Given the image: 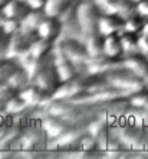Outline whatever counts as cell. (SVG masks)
I'll return each mask as SVG.
<instances>
[{
  "mask_svg": "<svg viewBox=\"0 0 148 159\" xmlns=\"http://www.w3.org/2000/svg\"><path fill=\"white\" fill-rule=\"evenodd\" d=\"M131 101L129 96H119L115 98L107 101H101L95 104V114L96 117H101L107 121L108 125L121 126L122 121L128 117V114L131 113Z\"/></svg>",
  "mask_w": 148,
  "mask_h": 159,
  "instance_id": "1",
  "label": "cell"
},
{
  "mask_svg": "<svg viewBox=\"0 0 148 159\" xmlns=\"http://www.w3.org/2000/svg\"><path fill=\"white\" fill-rule=\"evenodd\" d=\"M105 77H107L108 83L111 84L112 87L119 88L127 96L145 88V78L137 75L135 72H132L127 67L116 68L114 71L105 74Z\"/></svg>",
  "mask_w": 148,
  "mask_h": 159,
  "instance_id": "2",
  "label": "cell"
},
{
  "mask_svg": "<svg viewBox=\"0 0 148 159\" xmlns=\"http://www.w3.org/2000/svg\"><path fill=\"white\" fill-rule=\"evenodd\" d=\"M102 16V10L95 0L91 2H79L78 6V20L81 25L82 35L87 36L89 34L98 32V23Z\"/></svg>",
  "mask_w": 148,
  "mask_h": 159,
  "instance_id": "3",
  "label": "cell"
},
{
  "mask_svg": "<svg viewBox=\"0 0 148 159\" xmlns=\"http://www.w3.org/2000/svg\"><path fill=\"white\" fill-rule=\"evenodd\" d=\"M121 138L129 149L134 151H148V129L138 125H121L118 130Z\"/></svg>",
  "mask_w": 148,
  "mask_h": 159,
  "instance_id": "4",
  "label": "cell"
},
{
  "mask_svg": "<svg viewBox=\"0 0 148 159\" xmlns=\"http://www.w3.org/2000/svg\"><path fill=\"white\" fill-rule=\"evenodd\" d=\"M55 49H58L61 52H63L65 55H68L76 64L88 62L91 58L89 52H88L87 46H85V42L79 41L78 38H74V36H68V38H63L62 41L56 42L55 43Z\"/></svg>",
  "mask_w": 148,
  "mask_h": 159,
  "instance_id": "5",
  "label": "cell"
},
{
  "mask_svg": "<svg viewBox=\"0 0 148 159\" xmlns=\"http://www.w3.org/2000/svg\"><path fill=\"white\" fill-rule=\"evenodd\" d=\"M32 83L37 84L39 87H42L45 91L49 93L50 97H52L53 91L59 87V84L62 83L61 77H59L58 71H56V67H55V64H53V59L46 64L45 67L37 72L36 77L32 80Z\"/></svg>",
  "mask_w": 148,
  "mask_h": 159,
  "instance_id": "6",
  "label": "cell"
},
{
  "mask_svg": "<svg viewBox=\"0 0 148 159\" xmlns=\"http://www.w3.org/2000/svg\"><path fill=\"white\" fill-rule=\"evenodd\" d=\"M53 64L62 81H68V80H72L76 75H79L76 62L58 49L53 51Z\"/></svg>",
  "mask_w": 148,
  "mask_h": 159,
  "instance_id": "7",
  "label": "cell"
},
{
  "mask_svg": "<svg viewBox=\"0 0 148 159\" xmlns=\"http://www.w3.org/2000/svg\"><path fill=\"white\" fill-rule=\"evenodd\" d=\"M19 94H20V97L26 101V104L29 106V107L48 104V101L52 98L49 93L45 91L43 88L39 87V85L35 83L27 84L26 87H23L20 91H19Z\"/></svg>",
  "mask_w": 148,
  "mask_h": 159,
  "instance_id": "8",
  "label": "cell"
},
{
  "mask_svg": "<svg viewBox=\"0 0 148 159\" xmlns=\"http://www.w3.org/2000/svg\"><path fill=\"white\" fill-rule=\"evenodd\" d=\"M62 34H63V26L61 19L56 16H46L37 28V36L52 42H58Z\"/></svg>",
  "mask_w": 148,
  "mask_h": 159,
  "instance_id": "9",
  "label": "cell"
},
{
  "mask_svg": "<svg viewBox=\"0 0 148 159\" xmlns=\"http://www.w3.org/2000/svg\"><path fill=\"white\" fill-rule=\"evenodd\" d=\"M69 125L70 123H68L63 117L53 116V114H48V116L40 121L42 129L45 132L46 138H49V139H59L62 134L68 130Z\"/></svg>",
  "mask_w": 148,
  "mask_h": 159,
  "instance_id": "10",
  "label": "cell"
},
{
  "mask_svg": "<svg viewBox=\"0 0 148 159\" xmlns=\"http://www.w3.org/2000/svg\"><path fill=\"white\" fill-rule=\"evenodd\" d=\"M124 67L142 78H148V58L142 52H127V55H124Z\"/></svg>",
  "mask_w": 148,
  "mask_h": 159,
  "instance_id": "11",
  "label": "cell"
},
{
  "mask_svg": "<svg viewBox=\"0 0 148 159\" xmlns=\"http://www.w3.org/2000/svg\"><path fill=\"white\" fill-rule=\"evenodd\" d=\"M124 22H125V19L116 13H102L98 23V30L104 36L112 34H121L124 30Z\"/></svg>",
  "mask_w": 148,
  "mask_h": 159,
  "instance_id": "12",
  "label": "cell"
},
{
  "mask_svg": "<svg viewBox=\"0 0 148 159\" xmlns=\"http://www.w3.org/2000/svg\"><path fill=\"white\" fill-rule=\"evenodd\" d=\"M29 10H30V7L27 6V3H26L25 0H7L3 4V7L0 9L3 17L16 19V20H20V22L26 17Z\"/></svg>",
  "mask_w": 148,
  "mask_h": 159,
  "instance_id": "13",
  "label": "cell"
},
{
  "mask_svg": "<svg viewBox=\"0 0 148 159\" xmlns=\"http://www.w3.org/2000/svg\"><path fill=\"white\" fill-rule=\"evenodd\" d=\"M102 54L107 57H111V58H121L125 55V49H124L122 41H121V34L107 35L104 38Z\"/></svg>",
  "mask_w": 148,
  "mask_h": 159,
  "instance_id": "14",
  "label": "cell"
},
{
  "mask_svg": "<svg viewBox=\"0 0 148 159\" xmlns=\"http://www.w3.org/2000/svg\"><path fill=\"white\" fill-rule=\"evenodd\" d=\"M55 43H56V42L48 41V39H43V38H40V36H37V38L30 43L27 54L35 59L46 58L48 55H50L55 51Z\"/></svg>",
  "mask_w": 148,
  "mask_h": 159,
  "instance_id": "15",
  "label": "cell"
},
{
  "mask_svg": "<svg viewBox=\"0 0 148 159\" xmlns=\"http://www.w3.org/2000/svg\"><path fill=\"white\" fill-rule=\"evenodd\" d=\"M104 6L108 9V12L116 13L124 19L135 13V0H105Z\"/></svg>",
  "mask_w": 148,
  "mask_h": 159,
  "instance_id": "16",
  "label": "cell"
},
{
  "mask_svg": "<svg viewBox=\"0 0 148 159\" xmlns=\"http://www.w3.org/2000/svg\"><path fill=\"white\" fill-rule=\"evenodd\" d=\"M104 38H105V36H104L99 30L98 32H94V34L87 35V36H83V42H85V46H87L91 58H92V57H98V55L102 54Z\"/></svg>",
  "mask_w": 148,
  "mask_h": 159,
  "instance_id": "17",
  "label": "cell"
},
{
  "mask_svg": "<svg viewBox=\"0 0 148 159\" xmlns=\"http://www.w3.org/2000/svg\"><path fill=\"white\" fill-rule=\"evenodd\" d=\"M29 81H30V77H29V74H27V71L25 70L23 65H19V67L9 75V78L6 80V83H7L12 88L17 90V91H20L23 87H26Z\"/></svg>",
  "mask_w": 148,
  "mask_h": 159,
  "instance_id": "18",
  "label": "cell"
},
{
  "mask_svg": "<svg viewBox=\"0 0 148 159\" xmlns=\"http://www.w3.org/2000/svg\"><path fill=\"white\" fill-rule=\"evenodd\" d=\"M46 16L48 15H46L43 9H30L29 13L26 15V17L22 20V28L29 30H37L39 25Z\"/></svg>",
  "mask_w": 148,
  "mask_h": 159,
  "instance_id": "19",
  "label": "cell"
},
{
  "mask_svg": "<svg viewBox=\"0 0 148 159\" xmlns=\"http://www.w3.org/2000/svg\"><path fill=\"white\" fill-rule=\"evenodd\" d=\"M72 3H74V0H48L43 10L46 12L48 16L59 17Z\"/></svg>",
  "mask_w": 148,
  "mask_h": 159,
  "instance_id": "20",
  "label": "cell"
},
{
  "mask_svg": "<svg viewBox=\"0 0 148 159\" xmlns=\"http://www.w3.org/2000/svg\"><path fill=\"white\" fill-rule=\"evenodd\" d=\"M27 107H29V106L26 104V101L22 98L19 93L4 103V110H6L9 114H20V113H23L25 109H27Z\"/></svg>",
  "mask_w": 148,
  "mask_h": 159,
  "instance_id": "21",
  "label": "cell"
},
{
  "mask_svg": "<svg viewBox=\"0 0 148 159\" xmlns=\"http://www.w3.org/2000/svg\"><path fill=\"white\" fill-rule=\"evenodd\" d=\"M145 19L138 13H132L131 16L125 17V22H124V30L127 32H134V34H141L142 30V26H144Z\"/></svg>",
  "mask_w": 148,
  "mask_h": 159,
  "instance_id": "22",
  "label": "cell"
},
{
  "mask_svg": "<svg viewBox=\"0 0 148 159\" xmlns=\"http://www.w3.org/2000/svg\"><path fill=\"white\" fill-rule=\"evenodd\" d=\"M129 101L132 107L137 109H148V87L142 88L140 91L129 94Z\"/></svg>",
  "mask_w": 148,
  "mask_h": 159,
  "instance_id": "23",
  "label": "cell"
},
{
  "mask_svg": "<svg viewBox=\"0 0 148 159\" xmlns=\"http://www.w3.org/2000/svg\"><path fill=\"white\" fill-rule=\"evenodd\" d=\"M138 36H140V34L127 32V30L121 32V41H122V46L125 49V54L137 49V46H138Z\"/></svg>",
  "mask_w": 148,
  "mask_h": 159,
  "instance_id": "24",
  "label": "cell"
},
{
  "mask_svg": "<svg viewBox=\"0 0 148 159\" xmlns=\"http://www.w3.org/2000/svg\"><path fill=\"white\" fill-rule=\"evenodd\" d=\"M0 26H2V29H3L4 34L13 35V34H16L17 30L22 29V22L20 20H16V19L3 17V19L0 20Z\"/></svg>",
  "mask_w": 148,
  "mask_h": 159,
  "instance_id": "25",
  "label": "cell"
},
{
  "mask_svg": "<svg viewBox=\"0 0 148 159\" xmlns=\"http://www.w3.org/2000/svg\"><path fill=\"white\" fill-rule=\"evenodd\" d=\"M134 109L137 111L134 114V125L148 129V109H137V107H134Z\"/></svg>",
  "mask_w": 148,
  "mask_h": 159,
  "instance_id": "26",
  "label": "cell"
},
{
  "mask_svg": "<svg viewBox=\"0 0 148 159\" xmlns=\"http://www.w3.org/2000/svg\"><path fill=\"white\" fill-rule=\"evenodd\" d=\"M135 12L147 19L148 17V0H135Z\"/></svg>",
  "mask_w": 148,
  "mask_h": 159,
  "instance_id": "27",
  "label": "cell"
},
{
  "mask_svg": "<svg viewBox=\"0 0 148 159\" xmlns=\"http://www.w3.org/2000/svg\"><path fill=\"white\" fill-rule=\"evenodd\" d=\"M137 49L142 52V54L148 55V35L145 34H140L138 36V46H137Z\"/></svg>",
  "mask_w": 148,
  "mask_h": 159,
  "instance_id": "28",
  "label": "cell"
},
{
  "mask_svg": "<svg viewBox=\"0 0 148 159\" xmlns=\"http://www.w3.org/2000/svg\"><path fill=\"white\" fill-rule=\"evenodd\" d=\"M30 9H45L48 0H25Z\"/></svg>",
  "mask_w": 148,
  "mask_h": 159,
  "instance_id": "29",
  "label": "cell"
},
{
  "mask_svg": "<svg viewBox=\"0 0 148 159\" xmlns=\"http://www.w3.org/2000/svg\"><path fill=\"white\" fill-rule=\"evenodd\" d=\"M141 34L148 35V17L145 19V22H144V26H142V30H141Z\"/></svg>",
  "mask_w": 148,
  "mask_h": 159,
  "instance_id": "30",
  "label": "cell"
},
{
  "mask_svg": "<svg viewBox=\"0 0 148 159\" xmlns=\"http://www.w3.org/2000/svg\"><path fill=\"white\" fill-rule=\"evenodd\" d=\"M6 2H7V0H0V9L3 7V4L6 3Z\"/></svg>",
  "mask_w": 148,
  "mask_h": 159,
  "instance_id": "31",
  "label": "cell"
},
{
  "mask_svg": "<svg viewBox=\"0 0 148 159\" xmlns=\"http://www.w3.org/2000/svg\"><path fill=\"white\" fill-rule=\"evenodd\" d=\"M145 87H148V78L145 80Z\"/></svg>",
  "mask_w": 148,
  "mask_h": 159,
  "instance_id": "32",
  "label": "cell"
},
{
  "mask_svg": "<svg viewBox=\"0 0 148 159\" xmlns=\"http://www.w3.org/2000/svg\"><path fill=\"white\" fill-rule=\"evenodd\" d=\"M0 35H3V29H2V26H0Z\"/></svg>",
  "mask_w": 148,
  "mask_h": 159,
  "instance_id": "33",
  "label": "cell"
},
{
  "mask_svg": "<svg viewBox=\"0 0 148 159\" xmlns=\"http://www.w3.org/2000/svg\"><path fill=\"white\" fill-rule=\"evenodd\" d=\"M78 2H91V0H78Z\"/></svg>",
  "mask_w": 148,
  "mask_h": 159,
  "instance_id": "34",
  "label": "cell"
}]
</instances>
